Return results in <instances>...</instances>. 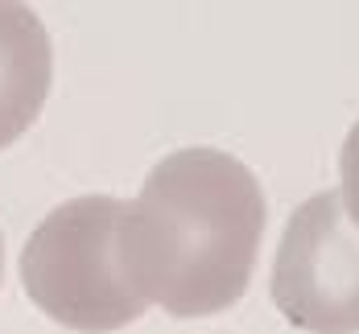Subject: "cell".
I'll use <instances>...</instances> for the list:
<instances>
[{
	"label": "cell",
	"mask_w": 359,
	"mask_h": 334,
	"mask_svg": "<svg viewBox=\"0 0 359 334\" xmlns=\"http://www.w3.org/2000/svg\"><path fill=\"white\" fill-rule=\"evenodd\" d=\"M264 223V190L240 157L178 148L120 207V272L144 305H161L170 318H211L248 293Z\"/></svg>",
	"instance_id": "1"
},
{
	"label": "cell",
	"mask_w": 359,
	"mask_h": 334,
	"mask_svg": "<svg viewBox=\"0 0 359 334\" xmlns=\"http://www.w3.org/2000/svg\"><path fill=\"white\" fill-rule=\"evenodd\" d=\"M120 207L111 194H83L54 207L29 231L21 285L50 322L79 334H111L149 309L120 272Z\"/></svg>",
	"instance_id": "2"
},
{
	"label": "cell",
	"mask_w": 359,
	"mask_h": 334,
	"mask_svg": "<svg viewBox=\"0 0 359 334\" xmlns=\"http://www.w3.org/2000/svg\"><path fill=\"white\" fill-rule=\"evenodd\" d=\"M273 305L306 334H359V227L339 190L310 194L289 215L273 277Z\"/></svg>",
	"instance_id": "3"
},
{
	"label": "cell",
	"mask_w": 359,
	"mask_h": 334,
	"mask_svg": "<svg viewBox=\"0 0 359 334\" xmlns=\"http://www.w3.org/2000/svg\"><path fill=\"white\" fill-rule=\"evenodd\" d=\"M54 83L50 34L29 4L0 0V148L21 141Z\"/></svg>",
	"instance_id": "4"
},
{
	"label": "cell",
	"mask_w": 359,
	"mask_h": 334,
	"mask_svg": "<svg viewBox=\"0 0 359 334\" xmlns=\"http://www.w3.org/2000/svg\"><path fill=\"white\" fill-rule=\"evenodd\" d=\"M339 198H343L347 219L359 227V120L351 124L347 141L339 148Z\"/></svg>",
	"instance_id": "5"
},
{
	"label": "cell",
	"mask_w": 359,
	"mask_h": 334,
	"mask_svg": "<svg viewBox=\"0 0 359 334\" xmlns=\"http://www.w3.org/2000/svg\"><path fill=\"white\" fill-rule=\"evenodd\" d=\"M0 281H4V235H0Z\"/></svg>",
	"instance_id": "6"
}]
</instances>
